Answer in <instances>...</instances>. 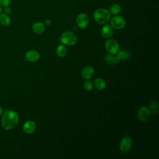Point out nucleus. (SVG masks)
Instances as JSON below:
<instances>
[{"label": "nucleus", "mask_w": 159, "mask_h": 159, "mask_svg": "<svg viewBox=\"0 0 159 159\" xmlns=\"http://www.w3.org/2000/svg\"><path fill=\"white\" fill-rule=\"evenodd\" d=\"M117 55L120 60H126L128 58L130 57V53L129 52H128L127 50H121L117 52Z\"/></svg>", "instance_id": "obj_18"}, {"label": "nucleus", "mask_w": 159, "mask_h": 159, "mask_svg": "<svg viewBox=\"0 0 159 159\" xmlns=\"http://www.w3.org/2000/svg\"><path fill=\"white\" fill-rule=\"evenodd\" d=\"M4 11L5 12V14H9L11 12V9L8 7V6H6V7H4Z\"/></svg>", "instance_id": "obj_24"}, {"label": "nucleus", "mask_w": 159, "mask_h": 159, "mask_svg": "<svg viewBox=\"0 0 159 159\" xmlns=\"http://www.w3.org/2000/svg\"><path fill=\"white\" fill-rule=\"evenodd\" d=\"M11 3V0H0V4L3 7L8 6Z\"/></svg>", "instance_id": "obj_22"}, {"label": "nucleus", "mask_w": 159, "mask_h": 159, "mask_svg": "<svg viewBox=\"0 0 159 159\" xmlns=\"http://www.w3.org/2000/svg\"><path fill=\"white\" fill-rule=\"evenodd\" d=\"M32 29L34 33L40 34H42L43 32H45V30L46 29V25L43 22H37L33 24Z\"/></svg>", "instance_id": "obj_12"}, {"label": "nucleus", "mask_w": 159, "mask_h": 159, "mask_svg": "<svg viewBox=\"0 0 159 159\" xmlns=\"http://www.w3.org/2000/svg\"><path fill=\"white\" fill-rule=\"evenodd\" d=\"M113 34V28L111 25H104L101 29V34L104 38H109Z\"/></svg>", "instance_id": "obj_13"}, {"label": "nucleus", "mask_w": 159, "mask_h": 159, "mask_svg": "<svg viewBox=\"0 0 159 159\" xmlns=\"http://www.w3.org/2000/svg\"><path fill=\"white\" fill-rule=\"evenodd\" d=\"M111 14L109 10L104 8L97 9L93 13L94 20L99 24H105L110 21Z\"/></svg>", "instance_id": "obj_2"}, {"label": "nucleus", "mask_w": 159, "mask_h": 159, "mask_svg": "<svg viewBox=\"0 0 159 159\" xmlns=\"http://www.w3.org/2000/svg\"><path fill=\"white\" fill-rule=\"evenodd\" d=\"M121 11H122V9H121L120 6L117 4H112L111 6L110 9H109V12H110L111 14H112L114 16L119 15L121 12Z\"/></svg>", "instance_id": "obj_15"}, {"label": "nucleus", "mask_w": 159, "mask_h": 159, "mask_svg": "<svg viewBox=\"0 0 159 159\" xmlns=\"http://www.w3.org/2000/svg\"><path fill=\"white\" fill-rule=\"evenodd\" d=\"M0 23L4 26H8L11 24V19L6 14L0 15Z\"/></svg>", "instance_id": "obj_16"}, {"label": "nucleus", "mask_w": 159, "mask_h": 159, "mask_svg": "<svg viewBox=\"0 0 159 159\" xmlns=\"http://www.w3.org/2000/svg\"><path fill=\"white\" fill-rule=\"evenodd\" d=\"M22 129L25 133L30 134L35 131L36 129V124L32 120H28L24 124Z\"/></svg>", "instance_id": "obj_10"}, {"label": "nucleus", "mask_w": 159, "mask_h": 159, "mask_svg": "<svg viewBox=\"0 0 159 159\" xmlns=\"http://www.w3.org/2000/svg\"><path fill=\"white\" fill-rule=\"evenodd\" d=\"M105 48L107 52L111 55H116L120 50L118 42L114 39H109L105 42Z\"/></svg>", "instance_id": "obj_4"}, {"label": "nucleus", "mask_w": 159, "mask_h": 159, "mask_svg": "<svg viewBox=\"0 0 159 159\" xmlns=\"http://www.w3.org/2000/svg\"><path fill=\"white\" fill-rule=\"evenodd\" d=\"M44 24H45V25L48 26V25H51V24H52V21H51V20H50V19H46V20H45Z\"/></svg>", "instance_id": "obj_25"}, {"label": "nucleus", "mask_w": 159, "mask_h": 159, "mask_svg": "<svg viewBox=\"0 0 159 159\" xmlns=\"http://www.w3.org/2000/svg\"><path fill=\"white\" fill-rule=\"evenodd\" d=\"M1 10H2V9H1V6H0V13H1Z\"/></svg>", "instance_id": "obj_27"}, {"label": "nucleus", "mask_w": 159, "mask_h": 159, "mask_svg": "<svg viewBox=\"0 0 159 159\" xmlns=\"http://www.w3.org/2000/svg\"><path fill=\"white\" fill-rule=\"evenodd\" d=\"M113 56L111 54H108L107 55L105 56V61L107 63H112V60H113Z\"/></svg>", "instance_id": "obj_20"}, {"label": "nucleus", "mask_w": 159, "mask_h": 159, "mask_svg": "<svg viewBox=\"0 0 159 159\" xmlns=\"http://www.w3.org/2000/svg\"><path fill=\"white\" fill-rule=\"evenodd\" d=\"M150 109L147 106H143L139 109L137 113V117L141 121H145L150 116Z\"/></svg>", "instance_id": "obj_8"}, {"label": "nucleus", "mask_w": 159, "mask_h": 159, "mask_svg": "<svg viewBox=\"0 0 159 159\" xmlns=\"http://www.w3.org/2000/svg\"><path fill=\"white\" fill-rule=\"evenodd\" d=\"M2 112H3V109L2 107H0V116H1V114H2Z\"/></svg>", "instance_id": "obj_26"}, {"label": "nucleus", "mask_w": 159, "mask_h": 159, "mask_svg": "<svg viewBox=\"0 0 159 159\" xmlns=\"http://www.w3.org/2000/svg\"><path fill=\"white\" fill-rule=\"evenodd\" d=\"M60 40L63 44L71 46L76 44L78 39L76 35L73 32L70 31H66L61 34L60 37Z\"/></svg>", "instance_id": "obj_3"}, {"label": "nucleus", "mask_w": 159, "mask_h": 159, "mask_svg": "<svg viewBox=\"0 0 159 159\" xmlns=\"http://www.w3.org/2000/svg\"><path fill=\"white\" fill-rule=\"evenodd\" d=\"M110 22L112 27L117 30L122 29L125 25V19L119 15H116L111 18Z\"/></svg>", "instance_id": "obj_5"}, {"label": "nucleus", "mask_w": 159, "mask_h": 159, "mask_svg": "<svg viewBox=\"0 0 159 159\" xmlns=\"http://www.w3.org/2000/svg\"><path fill=\"white\" fill-rule=\"evenodd\" d=\"M132 147V140L129 137L125 136L122 138L119 144V148L122 152H129Z\"/></svg>", "instance_id": "obj_7"}, {"label": "nucleus", "mask_w": 159, "mask_h": 159, "mask_svg": "<svg viewBox=\"0 0 159 159\" xmlns=\"http://www.w3.org/2000/svg\"><path fill=\"white\" fill-rule=\"evenodd\" d=\"M67 52L66 48L63 45H59L56 49V53L60 57H63L66 55Z\"/></svg>", "instance_id": "obj_17"}, {"label": "nucleus", "mask_w": 159, "mask_h": 159, "mask_svg": "<svg viewBox=\"0 0 159 159\" xmlns=\"http://www.w3.org/2000/svg\"><path fill=\"white\" fill-rule=\"evenodd\" d=\"M89 19L87 14L80 13L76 17V24L80 29H85L89 24Z\"/></svg>", "instance_id": "obj_6"}, {"label": "nucleus", "mask_w": 159, "mask_h": 159, "mask_svg": "<svg viewBox=\"0 0 159 159\" xmlns=\"http://www.w3.org/2000/svg\"><path fill=\"white\" fill-rule=\"evenodd\" d=\"M19 116L13 111H6L2 117L1 125L5 130H11L15 127L19 122Z\"/></svg>", "instance_id": "obj_1"}, {"label": "nucleus", "mask_w": 159, "mask_h": 159, "mask_svg": "<svg viewBox=\"0 0 159 159\" xmlns=\"http://www.w3.org/2000/svg\"><path fill=\"white\" fill-rule=\"evenodd\" d=\"M94 75V69L91 66H85L81 71V76L84 80L91 79Z\"/></svg>", "instance_id": "obj_9"}, {"label": "nucleus", "mask_w": 159, "mask_h": 159, "mask_svg": "<svg viewBox=\"0 0 159 159\" xmlns=\"http://www.w3.org/2000/svg\"><path fill=\"white\" fill-rule=\"evenodd\" d=\"M25 58L29 61L35 62L40 58V54L36 50H30L25 53Z\"/></svg>", "instance_id": "obj_11"}, {"label": "nucleus", "mask_w": 159, "mask_h": 159, "mask_svg": "<svg viewBox=\"0 0 159 159\" xmlns=\"http://www.w3.org/2000/svg\"><path fill=\"white\" fill-rule=\"evenodd\" d=\"M158 107V103L156 101H152L150 104V109L152 111H154L156 110Z\"/></svg>", "instance_id": "obj_21"}, {"label": "nucleus", "mask_w": 159, "mask_h": 159, "mask_svg": "<svg viewBox=\"0 0 159 159\" xmlns=\"http://www.w3.org/2000/svg\"><path fill=\"white\" fill-rule=\"evenodd\" d=\"M94 86L98 90H103L106 87V83L102 78H98L94 81Z\"/></svg>", "instance_id": "obj_14"}, {"label": "nucleus", "mask_w": 159, "mask_h": 159, "mask_svg": "<svg viewBox=\"0 0 159 159\" xmlns=\"http://www.w3.org/2000/svg\"><path fill=\"white\" fill-rule=\"evenodd\" d=\"M84 88L88 91H90L93 89V83L88 80H87L84 83Z\"/></svg>", "instance_id": "obj_19"}, {"label": "nucleus", "mask_w": 159, "mask_h": 159, "mask_svg": "<svg viewBox=\"0 0 159 159\" xmlns=\"http://www.w3.org/2000/svg\"><path fill=\"white\" fill-rule=\"evenodd\" d=\"M120 59L118 56H116L113 57V60H112V63L114 64H117L119 61H120Z\"/></svg>", "instance_id": "obj_23"}]
</instances>
